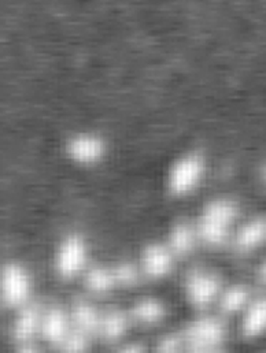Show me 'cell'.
<instances>
[{"instance_id": "6da1fadb", "label": "cell", "mask_w": 266, "mask_h": 353, "mask_svg": "<svg viewBox=\"0 0 266 353\" xmlns=\"http://www.w3.org/2000/svg\"><path fill=\"white\" fill-rule=\"evenodd\" d=\"M239 218V205L229 199H213L195 221L200 245L222 248L231 244Z\"/></svg>"}, {"instance_id": "7a4b0ae2", "label": "cell", "mask_w": 266, "mask_h": 353, "mask_svg": "<svg viewBox=\"0 0 266 353\" xmlns=\"http://www.w3.org/2000/svg\"><path fill=\"white\" fill-rule=\"evenodd\" d=\"M178 329L185 345V352L222 350L231 334L228 319L220 314L213 315L210 312H198Z\"/></svg>"}, {"instance_id": "3957f363", "label": "cell", "mask_w": 266, "mask_h": 353, "mask_svg": "<svg viewBox=\"0 0 266 353\" xmlns=\"http://www.w3.org/2000/svg\"><path fill=\"white\" fill-rule=\"evenodd\" d=\"M225 285L221 276L207 268H191L182 279V296L185 303L196 312H207L217 307Z\"/></svg>"}, {"instance_id": "277c9868", "label": "cell", "mask_w": 266, "mask_h": 353, "mask_svg": "<svg viewBox=\"0 0 266 353\" xmlns=\"http://www.w3.org/2000/svg\"><path fill=\"white\" fill-rule=\"evenodd\" d=\"M89 244L80 233L64 236L53 254V270L57 278L72 281L83 276L89 268Z\"/></svg>"}, {"instance_id": "5b68a950", "label": "cell", "mask_w": 266, "mask_h": 353, "mask_svg": "<svg viewBox=\"0 0 266 353\" xmlns=\"http://www.w3.org/2000/svg\"><path fill=\"white\" fill-rule=\"evenodd\" d=\"M33 300L30 271L19 262H6L0 270V301L3 308L11 314Z\"/></svg>"}, {"instance_id": "8992f818", "label": "cell", "mask_w": 266, "mask_h": 353, "mask_svg": "<svg viewBox=\"0 0 266 353\" xmlns=\"http://www.w3.org/2000/svg\"><path fill=\"white\" fill-rule=\"evenodd\" d=\"M44 304L33 300L25 307L10 314V321L7 326V340L10 345L22 344H40V327L43 318Z\"/></svg>"}, {"instance_id": "52a82bcc", "label": "cell", "mask_w": 266, "mask_h": 353, "mask_svg": "<svg viewBox=\"0 0 266 353\" xmlns=\"http://www.w3.org/2000/svg\"><path fill=\"white\" fill-rule=\"evenodd\" d=\"M73 330L69 307L61 304H44L40 344L54 352L59 353Z\"/></svg>"}, {"instance_id": "ba28073f", "label": "cell", "mask_w": 266, "mask_h": 353, "mask_svg": "<svg viewBox=\"0 0 266 353\" xmlns=\"http://www.w3.org/2000/svg\"><path fill=\"white\" fill-rule=\"evenodd\" d=\"M178 258L164 241H150L140 250L137 268L142 278L160 281L172 274Z\"/></svg>"}, {"instance_id": "9c48e42d", "label": "cell", "mask_w": 266, "mask_h": 353, "mask_svg": "<svg viewBox=\"0 0 266 353\" xmlns=\"http://www.w3.org/2000/svg\"><path fill=\"white\" fill-rule=\"evenodd\" d=\"M205 165L199 155L189 154L178 159L169 170L168 189L173 196L191 193L200 182Z\"/></svg>"}, {"instance_id": "30bf717a", "label": "cell", "mask_w": 266, "mask_h": 353, "mask_svg": "<svg viewBox=\"0 0 266 353\" xmlns=\"http://www.w3.org/2000/svg\"><path fill=\"white\" fill-rule=\"evenodd\" d=\"M132 329L133 325L126 308H103L99 323L97 343L114 348L126 341V337Z\"/></svg>"}, {"instance_id": "8fae6325", "label": "cell", "mask_w": 266, "mask_h": 353, "mask_svg": "<svg viewBox=\"0 0 266 353\" xmlns=\"http://www.w3.org/2000/svg\"><path fill=\"white\" fill-rule=\"evenodd\" d=\"M238 337L245 343H254L266 337V296H254L238 316Z\"/></svg>"}, {"instance_id": "7c38bea8", "label": "cell", "mask_w": 266, "mask_h": 353, "mask_svg": "<svg viewBox=\"0 0 266 353\" xmlns=\"http://www.w3.org/2000/svg\"><path fill=\"white\" fill-rule=\"evenodd\" d=\"M133 327H157L167 322L169 310L157 297H140L126 308Z\"/></svg>"}, {"instance_id": "4fadbf2b", "label": "cell", "mask_w": 266, "mask_h": 353, "mask_svg": "<svg viewBox=\"0 0 266 353\" xmlns=\"http://www.w3.org/2000/svg\"><path fill=\"white\" fill-rule=\"evenodd\" d=\"M266 218H251L236 228L231 244L239 255H249L265 245Z\"/></svg>"}, {"instance_id": "5bb4252c", "label": "cell", "mask_w": 266, "mask_h": 353, "mask_svg": "<svg viewBox=\"0 0 266 353\" xmlns=\"http://www.w3.org/2000/svg\"><path fill=\"white\" fill-rule=\"evenodd\" d=\"M165 243L178 259L189 256L200 245L195 223L188 221H178L172 223Z\"/></svg>"}, {"instance_id": "9a60e30c", "label": "cell", "mask_w": 266, "mask_h": 353, "mask_svg": "<svg viewBox=\"0 0 266 353\" xmlns=\"http://www.w3.org/2000/svg\"><path fill=\"white\" fill-rule=\"evenodd\" d=\"M253 297L254 294L251 293L249 286L243 283H234L225 286L217 303L218 314L225 319H229L231 316L236 318L250 304Z\"/></svg>"}, {"instance_id": "2e32d148", "label": "cell", "mask_w": 266, "mask_h": 353, "mask_svg": "<svg viewBox=\"0 0 266 353\" xmlns=\"http://www.w3.org/2000/svg\"><path fill=\"white\" fill-rule=\"evenodd\" d=\"M69 157L82 165H92L103 158L104 144L93 134H79L68 143Z\"/></svg>"}, {"instance_id": "e0dca14e", "label": "cell", "mask_w": 266, "mask_h": 353, "mask_svg": "<svg viewBox=\"0 0 266 353\" xmlns=\"http://www.w3.org/2000/svg\"><path fill=\"white\" fill-rule=\"evenodd\" d=\"M83 279L86 289L95 296H106L120 289L114 265H91Z\"/></svg>"}, {"instance_id": "ac0fdd59", "label": "cell", "mask_w": 266, "mask_h": 353, "mask_svg": "<svg viewBox=\"0 0 266 353\" xmlns=\"http://www.w3.org/2000/svg\"><path fill=\"white\" fill-rule=\"evenodd\" d=\"M110 353H150V348L139 341H125L117 347Z\"/></svg>"}, {"instance_id": "d6986e66", "label": "cell", "mask_w": 266, "mask_h": 353, "mask_svg": "<svg viewBox=\"0 0 266 353\" xmlns=\"http://www.w3.org/2000/svg\"><path fill=\"white\" fill-rule=\"evenodd\" d=\"M11 353H44V351H43L41 344L32 343V344H22V345L11 347Z\"/></svg>"}, {"instance_id": "ffe728a7", "label": "cell", "mask_w": 266, "mask_h": 353, "mask_svg": "<svg viewBox=\"0 0 266 353\" xmlns=\"http://www.w3.org/2000/svg\"><path fill=\"white\" fill-rule=\"evenodd\" d=\"M257 275H258L260 281L266 285V261H264V262L260 265V267H258Z\"/></svg>"}, {"instance_id": "44dd1931", "label": "cell", "mask_w": 266, "mask_h": 353, "mask_svg": "<svg viewBox=\"0 0 266 353\" xmlns=\"http://www.w3.org/2000/svg\"><path fill=\"white\" fill-rule=\"evenodd\" d=\"M185 353H228L224 348L222 350H213V351H187Z\"/></svg>"}, {"instance_id": "7402d4cb", "label": "cell", "mask_w": 266, "mask_h": 353, "mask_svg": "<svg viewBox=\"0 0 266 353\" xmlns=\"http://www.w3.org/2000/svg\"><path fill=\"white\" fill-rule=\"evenodd\" d=\"M264 178H265V181H266V169H265V173H264Z\"/></svg>"}, {"instance_id": "603a6c76", "label": "cell", "mask_w": 266, "mask_h": 353, "mask_svg": "<svg viewBox=\"0 0 266 353\" xmlns=\"http://www.w3.org/2000/svg\"><path fill=\"white\" fill-rule=\"evenodd\" d=\"M260 353H266V352H260Z\"/></svg>"}]
</instances>
